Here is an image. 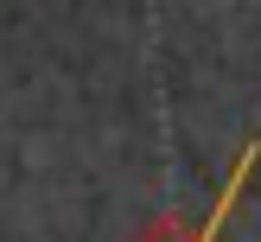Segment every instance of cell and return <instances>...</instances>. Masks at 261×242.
Listing matches in <instances>:
<instances>
[{"label": "cell", "mask_w": 261, "mask_h": 242, "mask_svg": "<svg viewBox=\"0 0 261 242\" xmlns=\"http://www.w3.org/2000/svg\"><path fill=\"white\" fill-rule=\"evenodd\" d=\"M255 172H261V140L249 134V140L236 147V159H229V172H223V185H217V198L204 204L198 217L166 210V217H153V223L140 229L134 242H223V229H229V217L242 210V198H249Z\"/></svg>", "instance_id": "obj_1"}]
</instances>
